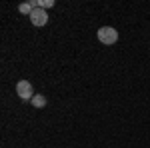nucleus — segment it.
I'll use <instances>...</instances> for the list:
<instances>
[{
	"mask_svg": "<svg viewBox=\"0 0 150 148\" xmlns=\"http://www.w3.org/2000/svg\"><path fill=\"white\" fill-rule=\"evenodd\" d=\"M16 92H18V96L22 98V100H32L34 98V90H32V84L28 82V80H20L18 84H16Z\"/></svg>",
	"mask_w": 150,
	"mask_h": 148,
	"instance_id": "obj_2",
	"label": "nucleus"
},
{
	"mask_svg": "<svg viewBox=\"0 0 150 148\" xmlns=\"http://www.w3.org/2000/svg\"><path fill=\"white\" fill-rule=\"evenodd\" d=\"M38 4H40V8H50V6H54V0H38Z\"/></svg>",
	"mask_w": 150,
	"mask_h": 148,
	"instance_id": "obj_6",
	"label": "nucleus"
},
{
	"mask_svg": "<svg viewBox=\"0 0 150 148\" xmlns=\"http://www.w3.org/2000/svg\"><path fill=\"white\" fill-rule=\"evenodd\" d=\"M18 10L22 12V14H28V16H30V14H32V10H34V8H32V4H30V2H28V4H26V2H24V4H20V6H18Z\"/></svg>",
	"mask_w": 150,
	"mask_h": 148,
	"instance_id": "obj_5",
	"label": "nucleus"
},
{
	"mask_svg": "<svg viewBox=\"0 0 150 148\" xmlns=\"http://www.w3.org/2000/svg\"><path fill=\"white\" fill-rule=\"evenodd\" d=\"M96 34H98V40L102 44H114L116 40H118V32H116V28H112V26H102Z\"/></svg>",
	"mask_w": 150,
	"mask_h": 148,
	"instance_id": "obj_1",
	"label": "nucleus"
},
{
	"mask_svg": "<svg viewBox=\"0 0 150 148\" xmlns=\"http://www.w3.org/2000/svg\"><path fill=\"white\" fill-rule=\"evenodd\" d=\"M32 106H36V108L46 106V98H44V96H40V94H34V98H32Z\"/></svg>",
	"mask_w": 150,
	"mask_h": 148,
	"instance_id": "obj_4",
	"label": "nucleus"
},
{
	"mask_svg": "<svg viewBox=\"0 0 150 148\" xmlns=\"http://www.w3.org/2000/svg\"><path fill=\"white\" fill-rule=\"evenodd\" d=\"M30 22L34 24V26H44V24L48 22V14H46V10L44 8H34L32 10V14H30Z\"/></svg>",
	"mask_w": 150,
	"mask_h": 148,
	"instance_id": "obj_3",
	"label": "nucleus"
}]
</instances>
